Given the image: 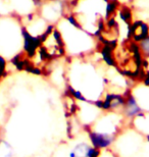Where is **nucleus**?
<instances>
[{
	"label": "nucleus",
	"instance_id": "nucleus-1",
	"mask_svg": "<svg viewBox=\"0 0 149 157\" xmlns=\"http://www.w3.org/2000/svg\"><path fill=\"white\" fill-rule=\"evenodd\" d=\"M69 71V90L73 98L93 104L103 98L108 81L91 61L81 60V57H77Z\"/></svg>",
	"mask_w": 149,
	"mask_h": 157
},
{
	"label": "nucleus",
	"instance_id": "nucleus-2",
	"mask_svg": "<svg viewBox=\"0 0 149 157\" xmlns=\"http://www.w3.org/2000/svg\"><path fill=\"white\" fill-rule=\"evenodd\" d=\"M65 44V53L68 52L76 57H83L89 55L96 48V43L90 33L83 30L73 17L60 21L57 27Z\"/></svg>",
	"mask_w": 149,
	"mask_h": 157
},
{
	"label": "nucleus",
	"instance_id": "nucleus-3",
	"mask_svg": "<svg viewBox=\"0 0 149 157\" xmlns=\"http://www.w3.org/2000/svg\"><path fill=\"white\" fill-rule=\"evenodd\" d=\"M40 49L47 60L60 58L65 54V44L57 28L50 26L40 39Z\"/></svg>",
	"mask_w": 149,
	"mask_h": 157
},
{
	"label": "nucleus",
	"instance_id": "nucleus-4",
	"mask_svg": "<svg viewBox=\"0 0 149 157\" xmlns=\"http://www.w3.org/2000/svg\"><path fill=\"white\" fill-rule=\"evenodd\" d=\"M88 136H89L91 145L94 148L99 150L109 149L115 144L116 138H118L115 136H110V135L97 133V132L90 130H88Z\"/></svg>",
	"mask_w": 149,
	"mask_h": 157
},
{
	"label": "nucleus",
	"instance_id": "nucleus-5",
	"mask_svg": "<svg viewBox=\"0 0 149 157\" xmlns=\"http://www.w3.org/2000/svg\"><path fill=\"white\" fill-rule=\"evenodd\" d=\"M129 125L137 134L146 138L149 142V111H142L130 121Z\"/></svg>",
	"mask_w": 149,
	"mask_h": 157
},
{
	"label": "nucleus",
	"instance_id": "nucleus-6",
	"mask_svg": "<svg viewBox=\"0 0 149 157\" xmlns=\"http://www.w3.org/2000/svg\"><path fill=\"white\" fill-rule=\"evenodd\" d=\"M142 112V109L140 108V106L136 101L135 97L133 96V94L131 92H128L126 94V98H125V104H124L122 114L124 115V117L126 118V121H132L135 117H137L138 114H140Z\"/></svg>",
	"mask_w": 149,
	"mask_h": 157
},
{
	"label": "nucleus",
	"instance_id": "nucleus-7",
	"mask_svg": "<svg viewBox=\"0 0 149 157\" xmlns=\"http://www.w3.org/2000/svg\"><path fill=\"white\" fill-rule=\"evenodd\" d=\"M149 35V25L143 21H132L130 27V38L135 43H140Z\"/></svg>",
	"mask_w": 149,
	"mask_h": 157
},
{
	"label": "nucleus",
	"instance_id": "nucleus-8",
	"mask_svg": "<svg viewBox=\"0 0 149 157\" xmlns=\"http://www.w3.org/2000/svg\"><path fill=\"white\" fill-rule=\"evenodd\" d=\"M135 97L136 101L142 111H149V86L146 84L141 85L130 91Z\"/></svg>",
	"mask_w": 149,
	"mask_h": 157
},
{
	"label": "nucleus",
	"instance_id": "nucleus-9",
	"mask_svg": "<svg viewBox=\"0 0 149 157\" xmlns=\"http://www.w3.org/2000/svg\"><path fill=\"white\" fill-rule=\"evenodd\" d=\"M94 147L86 142L78 143L69 152V157H90Z\"/></svg>",
	"mask_w": 149,
	"mask_h": 157
},
{
	"label": "nucleus",
	"instance_id": "nucleus-10",
	"mask_svg": "<svg viewBox=\"0 0 149 157\" xmlns=\"http://www.w3.org/2000/svg\"><path fill=\"white\" fill-rule=\"evenodd\" d=\"M14 150L4 140L0 139V157H14Z\"/></svg>",
	"mask_w": 149,
	"mask_h": 157
},
{
	"label": "nucleus",
	"instance_id": "nucleus-11",
	"mask_svg": "<svg viewBox=\"0 0 149 157\" xmlns=\"http://www.w3.org/2000/svg\"><path fill=\"white\" fill-rule=\"evenodd\" d=\"M142 78H143L144 84L149 86V56H143V62H142Z\"/></svg>",
	"mask_w": 149,
	"mask_h": 157
},
{
	"label": "nucleus",
	"instance_id": "nucleus-12",
	"mask_svg": "<svg viewBox=\"0 0 149 157\" xmlns=\"http://www.w3.org/2000/svg\"><path fill=\"white\" fill-rule=\"evenodd\" d=\"M139 49L143 56H149V35L138 44Z\"/></svg>",
	"mask_w": 149,
	"mask_h": 157
},
{
	"label": "nucleus",
	"instance_id": "nucleus-13",
	"mask_svg": "<svg viewBox=\"0 0 149 157\" xmlns=\"http://www.w3.org/2000/svg\"><path fill=\"white\" fill-rule=\"evenodd\" d=\"M5 67H6V62H5V59L4 57L0 54V78L3 76L5 71Z\"/></svg>",
	"mask_w": 149,
	"mask_h": 157
}]
</instances>
